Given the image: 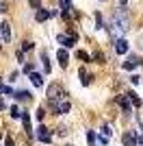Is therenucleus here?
I'll list each match as a JSON object with an SVG mask.
<instances>
[{
    "label": "nucleus",
    "instance_id": "1",
    "mask_svg": "<svg viewBox=\"0 0 143 146\" xmlns=\"http://www.w3.org/2000/svg\"><path fill=\"white\" fill-rule=\"evenodd\" d=\"M108 31H111V35H113L115 39H121V35L128 31V18L124 15V11H121V9L113 15L111 24H108Z\"/></svg>",
    "mask_w": 143,
    "mask_h": 146
},
{
    "label": "nucleus",
    "instance_id": "2",
    "mask_svg": "<svg viewBox=\"0 0 143 146\" xmlns=\"http://www.w3.org/2000/svg\"><path fill=\"white\" fill-rule=\"evenodd\" d=\"M61 94H63L61 85H56V83H54V85H50V90H48V100H50V103L56 107V100L61 98Z\"/></svg>",
    "mask_w": 143,
    "mask_h": 146
},
{
    "label": "nucleus",
    "instance_id": "3",
    "mask_svg": "<svg viewBox=\"0 0 143 146\" xmlns=\"http://www.w3.org/2000/svg\"><path fill=\"white\" fill-rule=\"evenodd\" d=\"M37 140H39V142H43V144H50V142H52L50 129H46L43 124H39V127H37Z\"/></svg>",
    "mask_w": 143,
    "mask_h": 146
},
{
    "label": "nucleus",
    "instance_id": "4",
    "mask_svg": "<svg viewBox=\"0 0 143 146\" xmlns=\"http://www.w3.org/2000/svg\"><path fill=\"white\" fill-rule=\"evenodd\" d=\"M56 42H61L65 48H72L76 44V33H70V35H56Z\"/></svg>",
    "mask_w": 143,
    "mask_h": 146
},
{
    "label": "nucleus",
    "instance_id": "5",
    "mask_svg": "<svg viewBox=\"0 0 143 146\" xmlns=\"http://www.w3.org/2000/svg\"><path fill=\"white\" fill-rule=\"evenodd\" d=\"M117 103H119V107L124 109V113L128 116L132 111V105H130V100H128V96H117Z\"/></svg>",
    "mask_w": 143,
    "mask_h": 146
},
{
    "label": "nucleus",
    "instance_id": "6",
    "mask_svg": "<svg viewBox=\"0 0 143 146\" xmlns=\"http://www.w3.org/2000/svg\"><path fill=\"white\" fill-rule=\"evenodd\" d=\"M115 52H117V55L128 52V42H126V39H117V42H115Z\"/></svg>",
    "mask_w": 143,
    "mask_h": 146
},
{
    "label": "nucleus",
    "instance_id": "7",
    "mask_svg": "<svg viewBox=\"0 0 143 146\" xmlns=\"http://www.w3.org/2000/svg\"><path fill=\"white\" fill-rule=\"evenodd\" d=\"M52 15H56V9H52V11L39 9V11H37V20H39V22H43V20H48V18H52Z\"/></svg>",
    "mask_w": 143,
    "mask_h": 146
},
{
    "label": "nucleus",
    "instance_id": "8",
    "mask_svg": "<svg viewBox=\"0 0 143 146\" xmlns=\"http://www.w3.org/2000/svg\"><path fill=\"white\" fill-rule=\"evenodd\" d=\"M124 144L126 146H137V135L132 133V131H126L124 133Z\"/></svg>",
    "mask_w": 143,
    "mask_h": 146
},
{
    "label": "nucleus",
    "instance_id": "9",
    "mask_svg": "<svg viewBox=\"0 0 143 146\" xmlns=\"http://www.w3.org/2000/svg\"><path fill=\"white\" fill-rule=\"evenodd\" d=\"M0 35H2V39H5V42H9V39H11V29H9V24H7V22H2V24H0Z\"/></svg>",
    "mask_w": 143,
    "mask_h": 146
},
{
    "label": "nucleus",
    "instance_id": "10",
    "mask_svg": "<svg viewBox=\"0 0 143 146\" xmlns=\"http://www.w3.org/2000/svg\"><path fill=\"white\" fill-rule=\"evenodd\" d=\"M30 83H33L35 87H41L43 85V76L39 72H30Z\"/></svg>",
    "mask_w": 143,
    "mask_h": 146
},
{
    "label": "nucleus",
    "instance_id": "11",
    "mask_svg": "<svg viewBox=\"0 0 143 146\" xmlns=\"http://www.w3.org/2000/svg\"><path fill=\"white\" fill-rule=\"evenodd\" d=\"M61 9H63V18H70V9H72V0H61Z\"/></svg>",
    "mask_w": 143,
    "mask_h": 146
},
{
    "label": "nucleus",
    "instance_id": "12",
    "mask_svg": "<svg viewBox=\"0 0 143 146\" xmlns=\"http://www.w3.org/2000/svg\"><path fill=\"white\" fill-rule=\"evenodd\" d=\"M139 63H141V61H139V57H132V59L124 61V68H126V70H134V68H137Z\"/></svg>",
    "mask_w": 143,
    "mask_h": 146
},
{
    "label": "nucleus",
    "instance_id": "13",
    "mask_svg": "<svg viewBox=\"0 0 143 146\" xmlns=\"http://www.w3.org/2000/svg\"><path fill=\"white\" fill-rule=\"evenodd\" d=\"M126 96H128L130 105H134V107H139V105H141V100H139V96L134 94V92H126Z\"/></svg>",
    "mask_w": 143,
    "mask_h": 146
},
{
    "label": "nucleus",
    "instance_id": "14",
    "mask_svg": "<svg viewBox=\"0 0 143 146\" xmlns=\"http://www.w3.org/2000/svg\"><path fill=\"white\" fill-rule=\"evenodd\" d=\"M54 109L59 111V113H67V111H70V103H67V100H61V103L56 105Z\"/></svg>",
    "mask_w": 143,
    "mask_h": 146
},
{
    "label": "nucleus",
    "instance_id": "15",
    "mask_svg": "<svg viewBox=\"0 0 143 146\" xmlns=\"http://www.w3.org/2000/svg\"><path fill=\"white\" fill-rule=\"evenodd\" d=\"M56 57H59V63H61V68H65L67 66V52L63 48L59 50V52H56Z\"/></svg>",
    "mask_w": 143,
    "mask_h": 146
},
{
    "label": "nucleus",
    "instance_id": "16",
    "mask_svg": "<svg viewBox=\"0 0 143 146\" xmlns=\"http://www.w3.org/2000/svg\"><path fill=\"white\" fill-rule=\"evenodd\" d=\"M111 135H113V129L108 127V124H104V127H102V137H106V140H108Z\"/></svg>",
    "mask_w": 143,
    "mask_h": 146
},
{
    "label": "nucleus",
    "instance_id": "17",
    "mask_svg": "<svg viewBox=\"0 0 143 146\" xmlns=\"http://www.w3.org/2000/svg\"><path fill=\"white\" fill-rule=\"evenodd\" d=\"M15 96H18L20 98V100H30V92H15Z\"/></svg>",
    "mask_w": 143,
    "mask_h": 146
},
{
    "label": "nucleus",
    "instance_id": "18",
    "mask_svg": "<svg viewBox=\"0 0 143 146\" xmlns=\"http://www.w3.org/2000/svg\"><path fill=\"white\" fill-rule=\"evenodd\" d=\"M87 142H89V146H95V133H93V131L87 133Z\"/></svg>",
    "mask_w": 143,
    "mask_h": 146
},
{
    "label": "nucleus",
    "instance_id": "19",
    "mask_svg": "<svg viewBox=\"0 0 143 146\" xmlns=\"http://www.w3.org/2000/svg\"><path fill=\"white\" fill-rule=\"evenodd\" d=\"M11 116H13V118H22V113H20V107H18V105H13V107H11Z\"/></svg>",
    "mask_w": 143,
    "mask_h": 146
},
{
    "label": "nucleus",
    "instance_id": "20",
    "mask_svg": "<svg viewBox=\"0 0 143 146\" xmlns=\"http://www.w3.org/2000/svg\"><path fill=\"white\" fill-rule=\"evenodd\" d=\"M76 55H78V59H83V61H89V59H91V57L87 55V52H85V50H78Z\"/></svg>",
    "mask_w": 143,
    "mask_h": 146
},
{
    "label": "nucleus",
    "instance_id": "21",
    "mask_svg": "<svg viewBox=\"0 0 143 146\" xmlns=\"http://www.w3.org/2000/svg\"><path fill=\"white\" fill-rule=\"evenodd\" d=\"M43 116H46V113H43V109H37V111H35V118H37V122H41V120H43Z\"/></svg>",
    "mask_w": 143,
    "mask_h": 146
},
{
    "label": "nucleus",
    "instance_id": "22",
    "mask_svg": "<svg viewBox=\"0 0 143 146\" xmlns=\"http://www.w3.org/2000/svg\"><path fill=\"white\" fill-rule=\"evenodd\" d=\"M80 76H83V85H89V76H87L85 70H80Z\"/></svg>",
    "mask_w": 143,
    "mask_h": 146
},
{
    "label": "nucleus",
    "instance_id": "23",
    "mask_svg": "<svg viewBox=\"0 0 143 146\" xmlns=\"http://www.w3.org/2000/svg\"><path fill=\"white\" fill-rule=\"evenodd\" d=\"M0 94H13V90L7 87V85H0Z\"/></svg>",
    "mask_w": 143,
    "mask_h": 146
},
{
    "label": "nucleus",
    "instance_id": "24",
    "mask_svg": "<svg viewBox=\"0 0 143 146\" xmlns=\"http://www.w3.org/2000/svg\"><path fill=\"white\" fill-rule=\"evenodd\" d=\"M43 68H46V72H50V61H48L46 55H43Z\"/></svg>",
    "mask_w": 143,
    "mask_h": 146
},
{
    "label": "nucleus",
    "instance_id": "25",
    "mask_svg": "<svg viewBox=\"0 0 143 146\" xmlns=\"http://www.w3.org/2000/svg\"><path fill=\"white\" fill-rule=\"evenodd\" d=\"M33 48V42H24V46H22V50H30Z\"/></svg>",
    "mask_w": 143,
    "mask_h": 146
},
{
    "label": "nucleus",
    "instance_id": "26",
    "mask_svg": "<svg viewBox=\"0 0 143 146\" xmlns=\"http://www.w3.org/2000/svg\"><path fill=\"white\" fill-rule=\"evenodd\" d=\"M24 72L30 74V72H33V66H30V63H26V66H24Z\"/></svg>",
    "mask_w": 143,
    "mask_h": 146
},
{
    "label": "nucleus",
    "instance_id": "27",
    "mask_svg": "<svg viewBox=\"0 0 143 146\" xmlns=\"http://www.w3.org/2000/svg\"><path fill=\"white\" fill-rule=\"evenodd\" d=\"M95 59L100 61V63H104V57H102V52H95Z\"/></svg>",
    "mask_w": 143,
    "mask_h": 146
},
{
    "label": "nucleus",
    "instance_id": "28",
    "mask_svg": "<svg viewBox=\"0 0 143 146\" xmlns=\"http://www.w3.org/2000/svg\"><path fill=\"white\" fill-rule=\"evenodd\" d=\"M139 81H141L139 76H132V79H130V83H132V85H139Z\"/></svg>",
    "mask_w": 143,
    "mask_h": 146
},
{
    "label": "nucleus",
    "instance_id": "29",
    "mask_svg": "<svg viewBox=\"0 0 143 146\" xmlns=\"http://www.w3.org/2000/svg\"><path fill=\"white\" fill-rule=\"evenodd\" d=\"M5 146H13V140H11V137H5Z\"/></svg>",
    "mask_w": 143,
    "mask_h": 146
},
{
    "label": "nucleus",
    "instance_id": "30",
    "mask_svg": "<svg viewBox=\"0 0 143 146\" xmlns=\"http://www.w3.org/2000/svg\"><path fill=\"white\" fill-rule=\"evenodd\" d=\"M5 109V100H2V98H0V111Z\"/></svg>",
    "mask_w": 143,
    "mask_h": 146
},
{
    "label": "nucleus",
    "instance_id": "31",
    "mask_svg": "<svg viewBox=\"0 0 143 146\" xmlns=\"http://www.w3.org/2000/svg\"><path fill=\"white\" fill-rule=\"evenodd\" d=\"M139 142H141V144H143V135H141V137H139Z\"/></svg>",
    "mask_w": 143,
    "mask_h": 146
},
{
    "label": "nucleus",
    "instance_id": "32",
    "mask_svg": "<svg viewBox=\"0 0 143 146\" xmlns=\"http://www.w3.org/2000/svg\"><path fill=\"white\" fill-rule=\"evenodd\" d=\"M121 2H126V0H121Z\"/></svg>",
    "mask_w": 143,
    "mask_h": 146
}]
</instances>
